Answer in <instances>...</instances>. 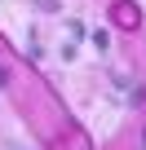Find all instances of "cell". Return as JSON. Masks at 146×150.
Returning <instances> with one entry per match:
<instances>
[{
  "label": "cell",
  "mask_w": 146,
  "mask_h": 150,
  "mask_svg": "<svg viewBox=\"0 0 146 150\" xmlns=\"http://www.w3.org/2000/svg\"><path fill=\"white\" fill-rule=\"evenodd\" d=\"M0 88H5V71H0Z\"/></svg>",
  "instance_id": "obj_1"
}]
</instances>
